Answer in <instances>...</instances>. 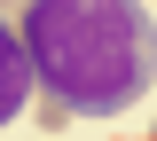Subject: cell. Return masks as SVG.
I'll return each mask as SVG.
<instances>
[{
    "label": "cell",
    "mask_w": 157,
    "mask_h": 141,
    "mask_svg": "<svg viewBox=\"0 0 157 141\" xmlns=\"http://www.w3.org/2000/svg\"><path fill=\"white\" fill-rule=\"evenodd\" d=\"M32 102V63H24V39L16 24L0 16V125H16V110Z\"/></svg>",
    "instance_id": "7a4b0ae2"
},
{
    "label": "cell",
    "mask_w": 157,
    "mask_h": 141,
    "mask_svg": "<svg viewBox=\"0 0 157 141\" xmlns=\"http://www.w3.org/2000/svg\"><path fill=\"white\" fill-rule=\"evenodd\" d=\"M149 141H157V133H149Z\"/></svg>",
    "instance_id": "3957f363"
},
{
    "label": "cell",
    "mask_w": 157,
    "mask_h": 141,
    "mask_svg": "<svg viewBox=\"0 0 157 141\" xmlns=\"http://www.w3.org/2000/svg\"><path fill=\"white\" fill-rule=\"evenodd\" d=\"M32 94L71 118H118L157 79L149 0H16Z\"/></svg>",
    "instance_id": "6da1fadb"
}]
</instances>
